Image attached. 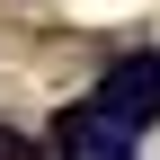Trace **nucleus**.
Segmentation results:
<instances>
[{"label":"nucleus","mask_w":160,"mask_h":160,"mask_svg":"<svg viewBox=\"0 0 160 160\" xmlns=\"http://www.w3.org/2000/svg\"><path fill=\"white\" fill-rule=\"evenodd\" d=\"M89 107L107 116L116 133H142V125H160V53H151V45H133V53H116Z\"/></svg>","instance_id":"nucleus-1"},{"label":"nucleus","mask_w":160,"mask_h":160,"mask_svg":"<svg viewBox=\"0 0 160 160\" xmlns=\"http://www.w3.org/2000/svg\"><path fill=\"white\" fill-rule=\"evenodd\" d=\"M53 142H62V151H80V160H89V151H107V142H116V125H107V116H98V107H71V116H62V125H53Z\"/></svg>","instance_id":"nucleus-2"},{"label":"nucleus","mask_w":160,"mask_h":160,"mask_svg":"<svg viewBox=\"0 0 160 160\" xmlns=\"http://www.w3.org/2000/svg\"><path fill=\"white\" fill-rule=\"evenodd\" d=\"M0 160H45V142H36V133H18V125H0Z\"/></svg>","instance_id":"nucleus-3"},{"label":"nucleus","mask_w":160,"mask_h":160,"mask_svg":"<svg viewBox=\"0 0 160 160\" xmlns=\"http://www.w3.org/2000/svg\"><path fill=\"white\" fill-rule=\"evenodd\" d=\"M89 160H133V151H116V142H107V151H89Z\"/></svg>","instance_id":"nucleus-4"}]
</instances>
